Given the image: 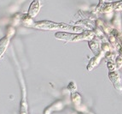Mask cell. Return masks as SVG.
I'll return each instance as SVG.
<instances>
[{"instance_id": "1", "label": "cell", "mask_w": 122, "mask_h": 114, "mask_svg": "<svg viewBox=\"0 0 122 114\" xmlns=\"http://www.w3.org/2000/svg\"><path fill=\"white\" fill-rule=\"evenodd\" d=\"M36 28L40 29H47V30H54V29H60L62 30L61 32H68V33H75V34H80L84 32V29L81 27L78 26H70L66 23H56L49 21H43L39 23H35L34 25Z\"/></svg>"}, {"instance_id": "2", "label": "cell", "mask_w": 122, "mask_h": 114, "mask_svg": "<svg viewBox=\"0 0 122 114\" xmlns=\"http://www.w3.org/2000/svg\"><path fill=\"white\" fill-rule=\"evenodd\" d=\"M56 38L62 40L71 41V42H76L79 40H91L94 39L95 33L93 31L86 30L80 34H75V33H68V32H57L55 34Z\"/></svg>"}, {"instance_id": "3", "label": "cell", "mask_w": 122, "mask_h": 114, "mask_svg": "<svg viewBox=\"0 0 122 114\" xmlns=\"http://www.w3.org/2000/svg\"><path fill=\"white\" fill-rule=\"evenodd\" d=\"M108 78H109L110 81H112L113 85L114 86V88L116 89H119V90L121 89L120 76H119V73L116 70H114V71H109V73H108Z\"/></svg>"}, {"instance_id": "4", "label": "cell", "mask_w": 122, "mask_h": 114, "mask_svg": "<svg viewBox=\"0 0 122 114\" xmlns=\"http://www.w3.org/2000/svg\"><path fill=\"white\" fill-rule=\"evenodd\" d=\"M104 51H102V50H101V51H100L99 54H97V55H96L95 57H93V58L91 59V61L89 62V63H88L87 65V69L88 70H92V69H93L94 68L96 67V66H97L98 63H100V60H101V57H102V54H103Z\"/></svg>"}, {"instance_id": "5", "label": "cell", "mask_w": 122, "mask_h": 114, "mask_svg": "<svg viewBox=\"0 0 122 114\" xmlns=\"http://www.w3.org/2000/svg\"><path fill=\"white\" fill-rule=\"evenodd\" d=\"M39 7H40V5H39V0H34V1L31 4L30 8H29V10H28L29 16L34 17V16L38 14V12L39 11Z\"/></svg>"}, {"instance_id": "6", "label": "cell", "mask_w": 122, "mask_h": 114, "mask_svg": "<svg viewBox=\"0 0 122 114\" xmlns=\"http://www.w3.org/2000/svg\"><path fill=\"white\" fill-rule=\"evenodd\" d=\"M88 41H89V42H88L89 46H90V48L92 49V51H93L96 55L99 54L100 51H101V50H100V45H99L98 40L92 39V40H88Z\"/></svg>"}, {"instance_id": "7", "label": "cell", "mask_w": 122, "mask_h": 114, "mask_svg": "<svg viewBox=\"0 0 122 114\" xmlns=\"http://www.w3.org/2000/svg\"><path fill=\"white\" fill-rule=\"evenodd\" d=\"M9 42H10V39H9L8 36H5L0 40V57L6 50L7 46L9 45Z\"/></svg>"}, {"instance_id": "8", "label": "cell", "mask_w": 122, "mask_h": 114, "mask_svg": "<svg viewBox=\"0 0 122 114\" xmlns=\"http://www.w3.org/2000/svg\"><path fill=\"white\" fill-rule=\"evenodd\" d=\"M20 114H27V106H26V99L23 98L20 102Z\"/></svg>"}, {"instance_id": "9", "label": "cell", "mask_w": 122, "mask_h": 114, "mask_svg": "<svg viewBox=\"0 0 122 114\" xmlns=\"http://www.w3.org/2000/svg\"><path fill=\"white\" fill-rule=\"evenodd\" d=\"M72 101L75 105H79L81 101V97L78 93H73L72 94Z\"/></svg>"}, {"instance_id": "10", "label": "cell", "mask_w": 122, "mask_h": 114, "mask_svg": "<svg viewBox=\"0 0 122 114\" xmlns=\"http://www.w3.org/2000/svg\"><path fill=\"white\" fill-rule=\"evenodd\" d=\"M111 4H112L113 10H122V0L121 1H118V2L111 3Z\"/></svg>"}, {"instance_id": "11", "label": "cell", "mask_w": 122, "mask_h": 114, "mask_svg": "<svg viewBox=\"0 0 122 114\" xmlns=\"http://www.w3.org/2000/svg\"><path fill=\"white\" fill-rule=\"evenodd\" d=\"M107 66H108V69H109V71H114V70L117 69L115 63H114L112 61H108L107 63Z\"/></svg>"}, {"instance_id": "12", "label": "cell", "mask_w": 122, "mask_h": 114, "mask_svg": "<svg viewBox=\"0 0 122 114\" xmlns=\"http://www.w3.org/2000/svg\"><path fill=\"white\" fill-rule=\"evenodd\" d=\"M115 65H116V68H117V69H120V68L122 66V56H118V57H116Z\"/></svg>"}, {"instance_id": "13", "label": "cell", "mask_w": 122, "mask_h": 114, "mask_svg": "<svg viewBox=\"0 0 122 114\" xmlns=\"http://www.w3.org/2000/svg\"><path fill=\"white\" fill-rule=\"evenodd\" d=\"M101 48L103 51H110V46L108 44H107V42L102 43L101 46Z\"/></svg>"}, {"instance_id": "14", "label": "cell", "mask_w": 122, "mask_h": 114, "mask_svg": "<svg viewBox=\"0 0 122 114\" xmlns=\"http://www.w3.org/2000/svg\"><path fill=\"white\" fill-rule=\"evenodd\" d=\"M67 88H68L70 91H75L76 88H77V87H76L75 83H74L73 81H71V82L68 84V86H67Z\"/></svg>"}, {"instance_id": "15", "label": "cell", "mask_w": 122, "mask_h": 114, "mask_svg": "<svg viewBox=\"0 0 122 114\" xmlns=\"http://www.w3.org/2000/svg\"><path fill=\"white\" fill-rule=\"evenodd\" d=\"M120 56H122V46L120 47Z\"/></svg>"}, {"instance_id": "16", "label": "cell", "mask_w": 122, "mask_h": 114, "mask_svg": "<svg viewBox=\"0 0 122 114\" xmlns=\"http://www.w3.org/2000/svg\"><path fill=\"white\" fill-rule=\"evenodd\" d=\"M119 40H120V45H121V46H122V37H120V38H119Z\"/></svg>"}, {"instance_id": "17", "label": "cell", "mask_w": 122, "mask_h": 114, "mask_svg": "<svg viewBox=\"0 0 122 114\" xmlns=\"http://www.w3.org/2000/svg\"><path fill=\"white\" fill-rule=\"evenodd\" d=\"M103 1H104V0H100V2H101V3H102Z\"/></svg>"}]
</instances>
